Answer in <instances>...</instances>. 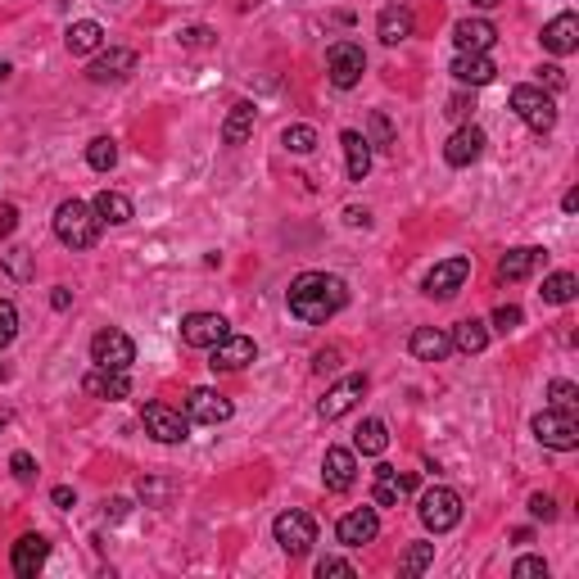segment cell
I'll return each mask as SVG.
<instances>
[{
  "instance_id": "obj_31",
  "label": "cell",
  "mask_w": 579,
  "mask_h": 579,
  "mask_svg": "<svg viewBox=\"0 0 579 579\" xmlns=\"http://www.w3.org/2000/svg\"><path fill=\"white\" fill-rule=\"evenodd\" d=\"M340 145H344V159H349V181H362L371 172V141L362 132H340Z\"/></svg>"
},
{
  "instance_id": "obj_13",
  "label": "cell",
  "mask_w": 579,
  "mask_h": 579,
  "mask_svg": "<svg viewBox=\"0 0 579 579\" xmlns=\"http://www.w3.org/2000/svg\"><path fill=\"white\" fill-rule=\"evenodd\" d=\"M231 326L222 313H190L186 322H181V340L190 344V349H213L218 340H227Z\"/></svg>"
},
{
  "instance_id": "obj_42",
  "label": "cell",
  "mask_w": 579,
  "mask_h": 579,
  "mask_svg": "<svg viewBox=\"0 0 579 579\" xmlns=\"http://www.w3.org/2000/svg\"><path fill=\"white\" fill-rule=\"evenodd\" d=\"M512 575L516 579H548V561H543V557H521L512 566Z\"/></svg>"
},
{
  "instance_id": "obj_2",
  "label": "cell",
  "mask_w": 579,
  "mask_h": 579,
  "mask_svg": "<svg viewBox=\"0 0 579 579\" xmlns=\"http://www.w3.org/2000/svg\"><path fill=\"white\" fill-rule=\"evenodd\" d=\"M100 213L91 209L86 200H64L55 209V236H59V245H68L73 254H82V249H91L95 240H100Z\"/></svg>"
},
{
  "instance_id": "obj_9",
  "label": "cell",
  "mask_w": 579,
  "mask_h": 579,
  "mask_svg": "<svg viewBox=\"0 0 579 579\" xmlns=\"http://www.w3.org/2000/svg\"><path fill=\"white\" fill-rule=\"evenodd\" d=\"M91 362L95 367H114V371H127L136 362V344L127 331L109 326V331H95L91 335Z\"/></svg>"
},
{
  "instance_id": "obj_41",
  "label": "cell",
  "mask_w": 579,
  "mask_h": 579,
  "mask_svg": "<svg viewBox=\"0 0 579 579\" xmlns=\"http://www.w3.org/2000/svg\"><path fill=\"white\" fill-rule=\"evenodd\" d=\"M326 575L353 579V575H358V570H353V561H344V557H322V561H317V579H326Z\"/></svg>"
},
{
  "instance_id": "obj_52",
  "label": "cell",
  "mask_w": 579,
  "mask_h": 579,
  "mask_svg": "<svg viewBox=\"0 0 579 579\" xmlns=\"http://www.w3.org/2000/svg\"><path fill=\"white\" fill-rule=\"evenodd\" d=\"M127 507H132V503H127V498H109V503H105V516H109V521H123V516H127Z\"/></svg>"
},
{
  "instance_id": "obj_60",
  "label": "cell",
  "mask_w": 579,
  "mask_h": 579,
  "mask_svg": "<svg viewBox=\"0 0 579 579\" xmlns=\"http://www.w3.org/2000/svg\"><path fill=\"white\" fill-rule=\"evenodd\" d=\"M0 380H10V367H5V362H0Z\"/></svg>"
},
{
  "instance_id": "obj_35",
  "label": "cell",
  "mask_w": 579,
  "mask_h": 579,
  "mask_svg": "<svg viewBox=\"0 0 579 579\" xmlns=\"http://www.w3.org/2000/svg\"><path fill=\"white\" fill-rule=\"evenodd\" d=\"M317 141H322V136H317V127H308V123H290V127L281 132V145H285L290 154H313Z\"/></svg>"
},
{
  "instance_id": "obj_25",
  "label": "cell",
  "mask_w": 579,
  "mask_h": 579,
  "mask_svg": "<svg viewBox=\"0 0 579 579\" xmlns=\"http://www.w3.org/2000/svg\"><path fill=\"white\" fill-rule=\"evenodd\" d=\"M46 557H50V543L41 539V534H23V539L14 543V575L37 579V570L46 566Z\"/></svg>"
},
{
  "instance_id": "obj_28",
  "label": "cell",
  "mask_w": 579,
  "mask_h": 579,
  "mask_svg": "<svg viewBox=\"0 0 579 579\" xmlns=\"http://www.w3.org/2000/svg\"><path fill=\"white\" fill-rule=\"evenodd\" d=\"M254 123H258V109L249 105V100H236L227 114V123H222V141L227 145H245L249 136H254Z\"/></svg>"
},
{
  "instance_id": "obj_24",
  "label": "cell",
  "mask_w": 579,
  "mask_h": 579,
  "mask_svg": "<svg viewBox=\"0 0 579 579\" xmlns=\"http://www.w3.org/2000/svg\"><path fill=\"white\" fill-rule=\"evenodd\" d=\"M408 349H412L417 362H444L448 353H453V335H444L439 326H417L412 340H408Z\"/></svg>"
},
{
  "instance_id": "obj_45",
  "label": "cell",
  "mask_w": 579,
  "mask_h": 579,
  "mask_svg": "<svg viewBox=\"0 0 579 579\" xmlns=\"http://www.w3.org/2000/svg\"><path fill=\"white\" fill-rule=\"evenodd\" d=\"M471 109H475V100H471V95H462V91L448 100V118H457V123H466V118H471Z\"/></svg>"
},
{
  "instance_id": "obj_49",
  "label": "cell",
  "mask_w": 579,
  "mask_h": 579,
  "mask_svg": "<svg viewBox=\"0 0 579 579\" xmlns=\"http://www.w3.org/2000/svg\"><path fill=\"white\" fill-rule=\"evenodd\" d=\"M335 367H340V353H335V349H322L313 358V371H322V376H326V371H335Z\"/></svg>"
},
{
  "instance_id": "obj_33",
  "label": "cell",
  "mask_w": 579,
  "mask_h": 579,
  "mask_svg": "<svg viewBox=\"0 0 579 579\" xmlns=\"http://www.w3.org/2000/svg\"><path fill=\"white\" fill-rule=\"evenodd\" d=\"M453 349L457 353H485L489 349V326L480 322V317H466V322H457Z\"/></svg>"
},
{
  "instance_id": "obj_7",
  "label": "cell",
  "mask_w": 579,
  "mask_h": 579,
  "mask_svg": "<svg viewBox=\"0 0 579 579\" xmlns=\"http://www.w3.org/2000/svg\"><path fill=\"white\" fill-rule=\"evenodd\" d=\"M272 534H276V543H281L285 557H304V552L317 543V521L308 512H299V507H290V512L276 516Z\"/></svg>"
},
{
  "instance_id": "obj_55",
  "label": "cell",
  "mask_w": 579,
  "mask_h": 579,
  "mask_svg": "<svg viewBox=\"0 0 579 579\" xmlns=\"http://www.w3.org/2000/svg\"><path fill=\"white\" fill-rule=\"evenodd\" d=\"M50 498H55V507H73L77 503V494L68 485H55V494H50Z\"/></svg>"
},
{
  "instance_id": "obj_23",
  "label": "cell",
  "mask_w": 579,
  "mask_h": 579,
  "mask_svg": "<svg viewBox=\"0 0 579 579\" xmlns=\"http://www.w3.org/2000/svg\"><path fill=\"white\" fill-rule=\"evenodd\" d=\"M543 50L557 55V59L575 55V50H579V19H575V14H557V19L543 28Z\"/></svg>"
},
{
  "instance_id": "obj_32",
  "label": "cell",
  "mask_w": 579,
  "mask_h": 579,
  "mask_svg": "<svg viewBox=\"0 0 579 579\" xmlns=\"http://www.w3.org/2000/svg\"><path fill=\"white\" fill-rule=\"evenodd\" d=\"M353 448H358L362 457H380L385 448H390V430H385V421H376V417H367L358 426V435H353Z\"/></svg>"
},
{
  "instance_id": "obj_34",
  "label": "cell",
  "mask_w": 579,
  "mask_h": 579,
  "mask_svg": "<svg viewBox=\"0 0 579 579\" xmlns=\"http://www.w3.org/2000/svg\"><path fill=\"white\" fill-rule=\"evenodd\" d=\"M543 304H570V299L579 295V276L575 272H552L548 281H543Z\"/></svg>"
},
{
  "instance_id": "obj_54",
  "label": "cell",
  "mask_w": 579,
  "mask_h": 579,
  "mask_svg": "<svg viewBox=\"0 0 579 579\" xmlns=\"http://www.w3.org/2000/svg\"><path fill=\"white\" fill-rule=\"evenodd\" d=\"M50 304H55L59 313H64V308L73 304V290H68V285H55V295H50Z\"/></svg>"
},
{
  "instance_id": "obj_17",
  "label": "cell",
  "mask_w": 579,
  "mask_h": 579,
  "mask_svg": "<svg viewBox=\"0 0 579 579\" xmlns=\"http://www.w3.org/2000/svg\"><path fill=\"white\" fill-rule=\"evenodd\" d=\"M485 132L480 127H471V123H462L453 136H448V145H444V159H448V168H471L480 154H485Z\"/></svg>"
},
{
  "instance_id": "obj_27",
  "label": "cell",
  "mask_w": 579,
  "mask_h": 579,
  "mask_svg": "<svg viewBox=\"0 0 579 579\" xmlns=\"http://www.w3.org/2000/svg\"><path fill=\"white\" fill-rule=\"evenodd\" d=\"M376 37L385 41V46H399V41L412 37V10L408 5H385L376 19Z\"/></svg>"
},
{
  "instance_id": "obj_44",
  "label": "cell",
  "mask_w": 579,
  "mask_h": 579,
  "mask_svg": "<svg viewBox=\"0 0 579 579\" xmlns=\"http://www.w3.org/2000/svg\"><path fill=\"white\" fill-rule=\"evenodd\" d=\"M10 471H14V480H23V485H28V480H37V462H32V453H14L10 457Z\"/></svg>"
},
{
  "instance_id": "obj_30",
  "label": "cell",
  "mask_w": 579,
  "mask_h": 579,
  "mask_svg": "<svg viewBox=\"0 0 579 579\" xmlns=\"http://www.w3.org/2000/svg\"><path fill=\"white\" fill-rule=\"evenodd\" d=\"M91 209L100 213V222H109V227H123V222H132V218H136V204L127 200L123 190H100Z\"/></svg>"
},
{
  "instance_id": "obj_48",
  "label": "cell",
  "mask_w": 579,
  "mask_h": 579,
  "mask_svg": "<svg viewBox=\"0 0 579 579\" xmlns=\"http://www.w3.org/2000/svg\"><path fill=\"white\" fill-rule=\"evenodd\" d=\"M14 227H19V209H14V204H0V240L10 236Z\"/></svg>"
},
{
  "instance_id": "obj_57",
  "label": "cell",
  "mask_w": 579,
  "mask_h": 579,
  "mask_svg": "<svg viewBox=\"0 0 579 579\" xmlns=\"http://www.w3.org/2000/svg\"><path fill=\"white\" fill-rule=\"evenodd\" d=\"M561 209H566V213H579V190H566V195H561Z\"/></svg>"
},
{
  "instance_id": "obj_4",
  "label": "cell",
  "mask_w": 579,
  "mask_h": 579,
  "mask_svg": "<svg viewBox=\"0 0 579 579\" xmlns=\"http://www.w3.org/2000/svg\"><path fill=\"white\" fill-rule=\"evenodd\" d=\"M512 114L521 118L530 132H552L557 127V100H552V91H543V86H516L512 91Z\"/></svg>"
},
{
  "instance_id": "obj_38",
  "label": "cell",
  "mask_w": 579,
  "mask_h": 579,
  "mask_svg": "<svg viewBox=\"0 0 579 579\" xmlns=\"http://www.w3.org/2000/svg\"><path fill=\"white\" fill-rule=\"evenodd\" d=\"M548 408L575 412L579 408V385H570V380H552V385H548Z\"/></svg>"
},
{
  "instance_id": "obj_43",
  "label": "cell",
  "mask_w": 579,
  "mask_h": 579,
  "mask_svg": "<svg viewBox=\"0 0 579 579\" xmlns=\"http://www.w3.org/2000/svg\"><path fill=\"white\" fill-rule=\"evenodd\" d=\"M521 308H516V304H503V308H494V331H516V326H521Z\"/></svg>"
},
{
  "instance_id": "obj_51",
  "label": "cell",
  "mask_w": 579,
  "mask_h": 579,
  "mask_svg": "<svg viewBox=\"0 0 579 579\" xmlns=\"http://www.w3.org/2000/svg\"><path fill=\"white\" fill-rule=\"evenodd\" d=\"M209 37H213L209 28H186V32H181V41H186V46H209Z\"/></svg>"
},
{
  "instance_id": "obj_15",
  "label": "cell",
  "mask_w": 579,
  "mask_h": 579,
  "mask_svg": "<svg viewBox=\"0 0 579 579\" xmlns=\"http://www.w3.org/2000/svg\"><path fill=\"white\" fill-rule=\"evenodd\" d=\"M335 534H340L344 548H362V543H371L380 534L376 507H353V512H344L340 525H335Z\"/></svg>"
},
{
  "instance_id": "obj_20",
  "label": "cell",
  "mask_w": 579,
  "mask_h": 579,
  "mask_svg": "<svg viewBox=\"0 0 579 579\" xmlns=\"http://www.w3.org/2000/svg\"><path fill=\"white\" fill-rule=\"evenodd\" d=\"M82 390L91 394V399L118 403V399L132 394V376H127V371H114V367H91V371H86V380H82Z\"/></svg>"
},
{
  "instance_id": "obj_3",
  "label": "cell",
  "mask_w": 579,
  "mask_h": 579,
  "mask_svg": "<svg viewBox=\"0 0 579 579\" xmlns=\"http://www.w3.org/2000/svg\"><path fill=\"white\" fill-rule=\"evenodd\" d=\"M417 516H421V525H426L430 534L457 530V525H462V494L448 489V485H430L426 494H421V503H417Z\"/></svg>"
},
{
  "instance_id": "obj_26",
  "label": "cell",
  "mask_w": 579,
  "mask_h": 579,
  "mask_svg": "<svg viewBox=\"0 0 579 579\" xmlns=\"http://www.w3.org/2000/svg\"><path fill=\"white\" fill-rule=\"evenodd\" d=\"M448 73H453L462 86H489L498 77V64L489 55H457Z\"/></svg>"
},
{
  "instance_id": "obj_36",
  "label": "cell",
  "mask_w": 579,
  "mask_h": 579,
  "mask_svg": "<svg viewBox=\"0 0 579 579\" xmlns=\"http://www.w3.org/2000/svg\"><path fill=\"white\" fill-rule=\"evenodd\" d=\"M86 163H91L95 172H109L118 163V141L114 136H95L91 145H86Z\"/></svg>"
},
{
  "instance_id": "obj_19",
  "label": "cell",
  "mask_w": 579,
  "mask_h": 579,
  "mask_svg": "<svg viewBox=\"0 0 579 579\" xmlns=\"http://www.w3.org/2000/svg\"><path fill=\"white\" fill-rule=\"evenodd\" d=\"M209 353H213V358H209L213 371H240V367H249V362L258 358V344L249 340V335H227V340H218Z\"/></svg>"
},
{
  "instance_id": "obj_29",
  "label": "cell",
  "mask_w": 579,
  "mask_h": 579,
  "mask_svg": "<svg viewBox=\"0 0 579 579\" xmlns=\"http://www.w3.org/2000/svg\"><path fill=\"white\" fill-rule=\"evenodd\" d=\"M64 46H68V55H95V50L105 46V28L95 19H77L73 28L64 32Z\"/></svg>"
},
{
  "instance_id": "obj_6",
  "label": "cell",
  "mask_w": 579,
  "mask_h": 579,
  "mask_svg": "<svg viewBox=\"0 0 579 579\" xmlns=\"http://www.w3.org/2000/svg\"><path fill=\"white\" fill-rule=\"evenodd\" d=\"M141 426H145V435L159 439V444H186L190 439V417L181 408H172V403H145Z\"/></svg>"
},
{
  "instance_id": "obj_37",
  "label": "cell",
  "mask_w": 579,
  "mask_h": 579,
  "mask_svg": "<svg viewBox=\"0 0 579 579\" xmlns=\"http://www.w3.org/2000/svg\"><path fill=\"white\" fill-rule=\"evenodd\" d=\"M0 263H5V272L14 276V281H32V249H23V245H10L5 254H0Z\"/></svg>"
},
{
  "instance_id": "obj_8",
  "label": "cell",
  "mask_w": 579,
  "mask_h": 579,
  "mask_svg": "<svg viewBox=\"0 0 579 579\" xmlns=\"http://www.w3.org/2000/svg\"><path fill=\"white\" fill-rule=\"evenodd\" d=\"M362 73H367V55H362L358 41H335V46L326 50V77H331L335 91H349V86H358Z\"/></svg>"
},
{
  "instance_id": "obj_46",
  "label": "cell",
  "mask_w": 579,
  "mask_h": 579,
  "mask_svg": "<svg viewBox=\"0 0 579 579\" xmlns=\"http://www.w3.org/2000/svg\"><path fill=\"white\" fill-rule=\"evenodd\" d=\"M530 512L539 516V521H552V516H557V503H552L548 494H530Z\"/></svg>"
},
{
  "instance_id": "obj_58",
  "label": "cell",
  "mask_w": 579,
  "mask_h": 579,
  "mask_svg": "<svg viewBox=\"0 0 579 579\" xmlns=\"http://www.w3.org/2000/svg\"><path fill=\"white\" fill-rule=\"evenodd\" d=\"M475 10H494V5H503V0H471Z\"/></svg>"
},
{
  "instance_id": "obj_1",
  "label": "cell",
  "mask_w": 579,
  "mask_h": 579,
  "mask_svg": "<svg viewBox=\"0 0 579 579\" xmlns=\"http://www.w3.org/2000/svg\"><path fill=\"white\" fill-rule=\"evenodd\" d=\"M285 304L304 326H326L344 304H349V290H344L340 276L331 272H299L285 290Z\"/></svg>"
},
{
  "instance_id": "obj_11",
  "label": "cell",
  "mask_w": 579,
  "mask_h": 579,
  "mask_svg": "<svg viewBox=\"0 0 579 579\" xmlns=\"http://www.w3.org/2000/svg\"><path fill=\"white\" fill-rule=\"evenodd\" d=\"M466 276H471V258H462V254L444 258V263H435L426 272V285H421V290H426L430 299H453L466 285Z\"/></svg>"
},
{
  "instance_id": "obj_39",
  "label": "cell",
  "mask_w": 579,
  "mask_h": 579,
  "mask_svg": "<svg viewBox=\"0 0 579 579\" xmlns=\"http://www.w3.org/2000/svg\"><path fill=\"white\" fill-rule=\"evenodd\" d=\"M430 561H435V543H412L408 557H403V575H421Z\"/></svg>"
},
{
  "instance_id": "obj_18",
  "label": "cell",
  "mask_w": 579,
  "mask_h": 579,
  "mask_svg": "<svg viewBox=\"0 0 579 579\" xmlns=\"http://www.w3.org/2000/svg\"><path fill=\"white\" fill-rule=\"evenodd\" d=\"M453 41H457V55H489L498 46V28L489 19H462L453 28Z\"/></svg>"
},
{
  "instance_id": "obj_53",
  "label": "cell",
  "mask_w": 579,
  "mask_h": 579,
  "mask_svg": "<svg viewBox=\"0 0 579 579\" xmlns=\"http://www.w3.org/2000/svg\"><path fill=\"white\" fill-rule=\"evenodd\" d=\"M344 222H349V227H367V222H371V213L353 204V209H344Z\"/></svg>"
},
{
  "instance_id": "obj_16",
  "label": "cell",
  "mask_w": 579,
  "mask_h": 579,
  "mask_svg": "<svg viewBox=\"0 0 579 579\" xmlns=\"http://www.w3.org/2000/svg\"><path fill=\"white\" fill-rule=\"evenodd\" d=\"M186 417L200 421V426H222L231 421V399L218 390H190L186 394Z\"/></svg>"
},
{
  "instance_id": "obj_10",
  "label": "cell",
  "mask_w": 579,
  "mask_h": 579,
  "mask_svg": "<svg viewBox=\"0 0 579 579\" xmlns=\"http://www.w3.org/2000/svg\"><path fill=\"white\" fill-rule=\"evenodd\" d=\"M362 394H367V376H344V380H335L331 390H326V399L317 403V417H322V421L349 417V412L358 408Z\"/></svg>"
},
{
  "instance_id": "obj_5",
  "label": "cell",
  "mask_w": 579,
  "mask_h": 579,
  "mask_svg": "<svg viewBox=\"0 0 579 579\" xmlns=\"http://www.w3.org/2000/svg\"><path fill=\"white\" fill-rule=\"evenodd\" d=\"M534 439L552 453H575L579 448V417L566 408H543L534 417Z\"/></svg>"
},
{
  "instance_id": "obj_59",
  "label": "cell",
  "mask_w": 579,
  "mask_h": 579,
  "mask_svg": "<svg viewBox=\"0 0 579 579\" xmlns=\"http://www.w3.org/2000/svg\"><path fill=\"white\" fill-rule=\"evenodd\" d=\"M5 77H10V64H0V82H5Z\"/></svg>"
},
{
  "instance_id": "obj_21",
  "label": "cell",
  "mask_w": 579,
  "mask_h": 579,
  "mask_svg": "<svg viewBox=\"0 0 579 579\" xmlns=\"http://www.w3.org/2000/svg\"><path fill=\"white\" fill-rule=\"evenodd\" d=\"M543 263H548V249H539V245L507 249V254L498 258V276H503V281H525V276H534Z\"/></svg>"
},
{
  "instance_id": "obj_22",
  "label": "cell",
  "mask_w": 579,
  "mask_h": 579,
  "mask_svg": "<svg viewBox=\"0 0 579 579\" xmlns=\"http://www.w3.org/2000/svg\"><path fill=\"white\" fill-rule=\"evenodd\" d=\"M412 494V475H399L394 466H376V485H371V503L376 507H403Z\"/></svg>"
},
{
  "instance_id": "obj_47",
  "label": "cell",
  "mask_w": 579,
  "mask_h": 579,
  "mask_svg": "<svg viewBox=\"0 0 579 579\" xmlns=\"http://www.w3.org/2000/svg\"><path fill=\"white\" fill-rule=\"evenodd\" d=\"M539 82H548V91H561V86H566V73H561L557 64H543L539 68Z\"/></svg>"
},
{
  "instance_id": "obj_14",
  "label": "cell",
  "mask_w": 579,
  "mask_h": 579,
  "mask_svg": "<svg viewBox=\"0 0 579 579\" xmlns=\"http://www.w3.org/2000/svg\"><path fill=\"white\" fill-rule=\"evenodd\" d=\"M132 73H136V50H123V46L100 50V55L91 59V68H86V77H91V82H100V86L127 82Z\"/></svg>"
},
{
  "instance_id": "obj_56",
  "label": "cell",
  "mask_w": 579,
  "mask_h": 579,
  "mask_svg": "<svg viewBox=\"0 0 579 579\" xmlns=\"http://www.w3.org/2000/svg\"><path fill=\"white\" fill-rule=\"evenodd\" d=\"M141 494H145V498H154V503L163 507V498H168V485H141Z\"/></svg>"
},
{
  "instance_id": "obj_50",
  "label": "cell",
  "mask_w": 579,
  "mask_h": 579,
  "mask_svg": "<svg viewBox=\"0 0 579 579\" xmlns=\"http://www.w3.org/2000/svg\"><path fill=\"white\" fill-rule=\"evenodd\" d=\"M371 132H376V141H380V145H390V141H394L390 118H385V114H376V118H371Z\"/></svg>"
},
{
  "instance_id": "obj_12",
  "label": "cell",
  "mask_w": 579,
  "mask_h": 579,
  "mask_svg": "<svg viewBox=\"0 0 579 579\" xmlns=\"http://www.w3.org/2000/svg\"><path fill=\"white\" fill-rule=\"evenodd\" d=\"M353 480H358V453H353V448H326L322 485L331 489V494H349Z\"/></svg>"
},
{
  "instance_id": "obj_40",
  "label": "cell",
  "mask_w": 579,
  "mask_h": 579,
  "mask_svg": "<svg viewBox=\"0 0 579 579\" xmlns=\"http://www.w3.org/2000/svg\"><path fill=\"white\" fill-rule=\"evenodd\" d=\"M14 335H19V308L10 299H0V349H10Z\"/></svg>"
}]
</instances>
